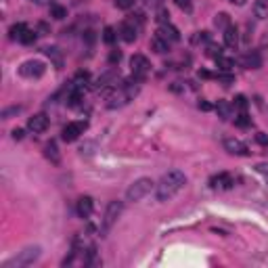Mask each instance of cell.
I'll return each instance as SVG.
<instances>
[{
  "instance_id": "cell-1",
  "label": "cell",
  "mask_w": 268,
  "mask_h": 268,
  "mask_svg": "<svg viewBox=\"0 0 268 268\" xmlns=\"http://www.w3.org/2000/svg\"><path fill=\"white\" fill-rule=\"evenodd\" d=\"M187 185V176L180 170H172L161 176V180L155 187V195H157V201H168L180 191L182 187Z\"/></svg>"
},
{
  "instance_id": "cell-2",
  "label": "cell",
  "mask_w": 268,
  "mask_h": 268,
  "mask_svg": "<svg viewBox=\"0 0 268 268\" xmlns=\"http://www.w3.org/2000/svg\"><path fill=\"white\" fill-rule=\"evenodd\" d=\"M40 245H30V248H25L23 251H19L17 256H13L9 262H4L2 268H21V266H30L34 264L36 260L40 258Z\"/></svg>"
},
{
  "instance_id": "cell-3",
  "label": "cell",
  "mask_w": 268,
  "mask_h": 268,
  "mask_svg": "<svg viewBox=\"0 0 268 268\" xmlns=\"http://www.w3.org/2000/svg\"><path fill=\"white\" fill-rule=\"evenodd\" d=\"M153 185L155 182L151 178H138L134 180L132 185L128 187V191H126V199L128 201H140L143 197H147L151 191H153Z\"/></svg>"
},
{
  "instance_id": "cell-4",
  "label": "cell",
  "mask_w": 268,
  "mask_h": 268,
  "mask_svg": "<svg viewBox=\"0 0 268 268\" xmlns=\"http://www.w3.org/2000/svg\"><path fill=\"white\" fill-rule=\"evenodd\" d=\"M122 210H124V203L122 201H111L107 210H105V218H103V232H109L111 227L117 222V218L119 214H122Z\"/></svg>"
},
{
  "instance_id": "cell-5",
  "label": "cell",
  "mask_w": 268,
  "mask_h": 268,
  "mask_svg": "<svg viewBox=\"0 0 268 268\" xmlns=\"http://www.w3.org/2000/svg\"><path fill=\"white\" fill-rule=\"evenodd\" d=\"M44 72H46V65L42 61H36V59L25 61L23 65L19 67V74L23 77H30V80H38V77L44 76Z\"/></svg>"
},
{
  "instance_id": "cell-6",
  "label": "cell",
  "mask_w": 268,
  "mask_h": 268,
  "mask_svg": "<svg viewBox=\"0 0 268 268\" xmlns=\"http://www.w3.org/2000/svg\"><path fill=\"white\" fill-rule=\"evenodd\" d=\"M86 128H88L86 122H69L67 126H63L61 138L65 140V143H74V140H77L84 132H86Z\"/></svg>"
},
{
  "instance_id": "cell-7",
  "label": "cell",
  "mask_w": 268,
  "mask_h": 268,
  "mask_svg": "<svg viewBox=\"0 0 268 268\" xmlns=\"http://www.w3.org/2000/svg\"><path fill=\"white\" fill-rule=\"evenodd\" d=\"M130 67H132L134 77L143 80V77H145L147 74H149L151 63H149V59H147L145 55H132V59H130Z\"/></svg>"
},
{
  "instance_id": "cell-8",
  "label": "cell",
  "mask_w": 268,
  "mask_h": 268,
  "mask_svg": "<svg viewBox=\"0 0 268 268\" xmlns=\"http://www.w3.org/2000/svg\"><path fill=\"white\" fill-rule=\"evenodd\" d=\"M224 149H227L230 155H241V157H248V155H249L248 145H245L243 140L235 138V136H229V138H224Z\"/></svg>"
},
{
  "instance_id": "cell-9",
  "label": "cell",
  "mask_w": 268,
  "mask_h": 268,
  "mask_svg": "<svg viewBox=\"0 0 268 268\" xmlns=\"http://www.w3.org/2000/svg\"><path fill=\"white\" fill-rule=\"evenodd\" d=\"M232 185H235V180H232V176L227 174V172H220V174H216V176H211L210 178V187L220 189V191H227V189H230Z\"/></svg>"
},
{
  "instance_id": "cell-10",
  "label": "cell",
  "mask_w": 268,
  "mask_h": 268,
  "mask_svg": "<svg viewBox=\"0 0 268 268\" xmlns=\"http://www.w3.org/2000/svg\"><path fill=\"white\" fill-rule=\"evenodd\" d=\"M27 128H30L34 134H42V132H46L48 128V117L44 114H36V115H32L30 119H27Z\"/></svg>"
},
{
  "instance_id": "cell-11",
  "label": "cell",
  "mask_w": 268,
  "mask_h": 268,
  "mask_svg": "<svg viewBox=\"0 0 268 268\" xmlns=\"http://www.w3.org/2000/svg\"><path fill=\"white\" fill-rule=\"evenodd\" d=\"M119 36H122L124 42H134L138 36V25H134V21H124L119 25Z\"/></svg>"
},
{
  "instance_id": "cell-12",
  "label": "cell",
  "mask_w": 268,
  "mask_h": 268,
  "mask_svg": "<svg viewBox=\"0 0 268 268\" xmlns=\"http://www.w3.org/2000/svg\"><path fill=\"white\" fill-rule=\"evenodd\" d=\"M157 36L159 38H164L166 42H178L180 40V34H178V30L172 25V23H164V25H159V30H157Z\"/></svg>"
},
{
  "instance_id": "cell-13",
  "label": "cell",
  "mask_w": 268,
  "mask_h": 268,
  "mask_svg": "<svg viewBox=\"0 0 268 268\" xmlns=\"http://www.w3.org/2000/svg\"><path fill=\"white\" fill-rule=\"evenodd\" d=\"M95 211V201H93V197H88V195H84L77 199V214H80L82 218H88L90 214Z\"/></svg>"
},
{
  "instance_id": "cell-14",
  "label": "cell",
  "mask_w": 268,
  "mask_h": 268,
  "mask_svg": "<svg viewBox=\"0 0 268 268\" xmlns=\"http://www.w3.org/2000/svg\"><path fill=\"white\" fill-rule=\"evenodd\" d=\"M241 65L248 67V69H258V67H262V57H260L256 51H251V53L241 57Z\"/></svg>"
},
{
  "instance_id": "cell-15",
  "label": "cell",
  "mask_w": 268,
  "mask_h": 268,
  "mask_svg": "<svg viewBox=\"0 0 268 268\" xmlns=\"http://www.w3.org/2000/svg\"><path fill=\"white\" fill-rule=\"evenodd\" d=\"M224 44L230 46V48H235L239 44V32H237L235 25H229L227 30H224Z\"/></svg>"
},
{
  "instance_id": "cell-16",
  "label": "cell",
  "mask_w": 268,
  "mask_h": 268,
  "mask_svg": "<svg viewBox=\"0 0 268 268\" xmlns=\"http://www.w3.org/2000/svg\"><path fill=\"white\" fill-rule=\"evenodd\" d=\"M216 111H218V117L230 119V115H232V111H235V107H232V103H229V101H218V103H216Z\"/></svg>"
},
{
  "instance_id": "cell-17",
  "label": "cell",
  "mask_w": 268,
  "mask_h": 268,
  "mask_svg": "<svg viewBox=\"0 0 268 268\" xmlns=\"http://www.w3.org/2000/svg\"><path fill=\"white\" fill-rule=\"evenodd\" d=\"M151 48H153L155 53L164 55V53H168V51H170V42H166L164 38H159L157 34H155V38L151 40Z\"/></svg>"
},
{
  "instance_id": "cell-18",
  "label": "cell",
  "mask_w": 268,
  "mask_h": 268,
  "mask_svg": "<svg viewBox=\"0 0 268 268\" xmlns=\"http://www.w3.org/2000/svg\"><path fill=\"white\" fill-rule=\"evenodd\" d=\"M88 80H90V76L86 74V72H80L77 74L74 80H72V88H76V90H84L88 86Z\"/></svg>"
},
{
  "instance_id": "cell-19",
  "label": "cell",
  "mask_w": 268,
  "mask_h": 268,
  "mask_svg": "<svg viewBox=\"0 0 268 268\" xmlns=\"http://www.w3.org/2000/svg\"><path fill=\"white\" fill-rule=\"evenodd\" d=\"M30 30L25 23H15V25H11V30H9V36H11V40H19L21 42V38H23V34Z\"/></svg>"
},
{
  "instance_id": "cell-20",
  "label": "cell",
  "mask_w": 268,
  "mask_h": 268,
  "mask_svg": "<svg viewBox=\"0 0 268 268\" xmlns=\"http://www.w3.org/2000/svg\"><path fill=\"white\" fill-rule=\"evenodd\" d=\"M44 155L53 161V164H59V159H61V157H59V151H57V145H55L53 140L44 145Z\"/></svg>"
},
{
  "instance_id": "cell-21",
  "label": "cell",
  "mask_w": 268,
  "mask_h": 268,
  "mask_svg": "<svg viewBox=\"0 0 268 268\" xmlns=\"http://www.w3.org/2000/svg\"><path fill=\"white\" fill-rule=\"evenodd\" d=\"M117 77H119V72H117V69H109V72L105 74V76L98 77V84H101V86H109L111 82H117Z\"/></svg>"
},
{
  "instance_id": "cell-22",
  "label": "cell",
  "mask_w": 268,
  "mask_h": 268,
  "mask_svg": "<svg viewBox=\"0 0 268 268\" xmlns=\"http://www.w3.org/2000/svg\"><path fill=\"white\" fill-rule=\"evenodd\" d=\"M253 13H256L258 19H264L268 17V2H262V0H256V4H253Z\"/></svg>"
},
{
  "instance_id": "cell-23",
  "label": "cell",
  "mask_w": 268,
  "mask_h": 268,
  "mask_svg": "<svg viewBox=\"0 0 268 268\" xmlns=\"http://www.w3.org/2000/svg\"><path fill=\"white\" fill-rule=\"evenodd\" d=\"M51 17H55V19H65L67 17V9L65 6H61V4H51Z\"/></svg>"
},
{
  "instance_id": "cell-24",
  "label": "cell",
  "mask_w": 268,
  "mask_h": 268,
  "mask_svg": "<svg viewBox=\"0 0 268 268\" xmlns=\"http://www.w3.org/2000/svg\"><path fill=\"white\" fill-rule=\"evenodd\" d=\"M216 65L220 67V72H230V67L235 65V61H232V59H227V57H222V55H220V57L216 59Z\"/></svg>"
},
{
  "instance_id": "cell-25",
  "label": "cell",
  "mask_w": 268,
  "mask_h": 268,
  "mask_svg": "<svg viewBox=\"0 0 268 268\" xmlns=\"http://www.w3.org/2000/svg\"><path fill=\"white\" fill-rule=\"evenodd\" d=\"M235 124L239 126V128H248V126L251 124V117L245 114V111H241V114L237 115V119H235Z\"/></svg>"
},
{
  "instance_id": "cell-26",
  "label": "cell",
  "mask_w": 268,
  "mask_h": 268,
  "mask_svg": "<svg viewBox=\"0 0 268 268\" xmlns=\"http://www.w3.org/2000/svg\"><path fill=\"white\" fill-rule=\"evenodd\" d=\"M214 23H216V27H224V30H227V27L230 25L229 23V15H227V13H218L216 19H214Z\"/></svg>"
},
{
  "instance_id": "cell-27",
  "label": "cell",
  "mask_w": 268,
  "mask_h": 268,
  "mask_svg": "<svg viewBox=\"0 0 268 268\" xmlns=\"http://www.w3.org/2000/svg\"><path fill=\"white\" fill-rule=\"evenodd\" d=\"M103 40L107 42V44H114V40H115V30H114V27H105V30H103Z\"/></svg>"
},
{
  "instance_id": "cell-28",
  "label": "cell",
  "mask_w": 268,
  "mask_h": 268,
  "mask_svg": "<svg viewBox=\"0 0 268 268\" xmlns=\"http://www.w3.org/2000/svg\"><path fill=\"white\" fill-rule=\"evenodd\" d=\"M155 19H157V23H159V25L170 23V13H168L166 9H159V11H157V17H155Z\"/></svg>"
},
{
  "instance_id": "cell-29",
  "label": "cell",
  "mask_w": 268,
  "mask_h": 268,
  "mask_svg": "<svg viewBox=\"0 0 268 268\" xmlns=\"http://www.w3.org/2000/svg\"><path fill=\"white\" fill-rule=\"evenodd\" d=\"M44 53L48 55V57H53V59H55V65H57V67H61V65H63V61H61L59 53H57V48H44Z\"/></svg>"
},
{
  "instance_id": "cell-30",
  "label": "cell",
  "mask_w": 268,
  "mask_h": 268,
  "mask_svg": "<svg viewBox=\"0 0 268 268\" xmlns=\"http://www.w3.org/2000/svg\"><path fill=\"white\" fill-rule=\"evenodd\" d=\"M134 4H136V0H115V6H117V9H122V11L132 9Z\"/></svg>"
},
{
  "instance_id": "cell-31",
  "label": "cell",
  "mask_w": 268,
  "mask_h": 268,
  "mask_svg": "<svg viewBox=\"0 0 268 268\" xmlns=\"http://www.w3.org/2000/svg\"><path fill=\"white\" fill-rule=\"evenodd\" d=\"M232 107H237L239 111H245V109H248V98H245L243 95H239L235 98V105H232Z\"/></svg>"
},
{
  "instance_id": "cell-32",
  "label": "cell",
  "mask_w": 268,
  "mask_h": 268,
  "mask_svg": "<svg viewBox=\"0 0 268 268\" xmlns=\"http://www.w3.org/2000/svg\"><path fill=\"white\" fill-rule=\"evenodd\" d=\"M21 42H23V44H32V42H36V32L27 30V32L23 34V38H21Z\"/></svg>"
},
{
  "instance_id": "cell-33",
  "label": "cell",
  "mask_w": 268,
  "mask_h": 268,
  "mask_svg": "<svg viewBox=\"0 0 268 268\" xmlns=\"http://www.w3.org/2000/svg\"><path fill=\"white\" fill-rule=\"evenodd\" d=\"M256 172L268 182V164H264V161H262V164H258V166H256Z\"/></svg>"
},
{
  "instance_id": "cell-34",
  "label": "cell",
  "mask_w": 268,
  "mask_h": 268,
  "mask_svg": "<svg viewBox=\"0 0 268 268\" xmlns=\"http://www.w3.org/2000/svg\"><path fill=\"white\" fill-rule=\"evenodd\" d=\"M208 55H210V57H214V59H218V57L222 55V48L216 46V44H210V46H208Z\"/></svg>"
},
{
  "instance_id": "cell-35",
  "label": "cell",
  "mask_w": 268,
  "mask_h": 268,
  "mask_svg": "<svg viewBox=\"0 0 268 268\" xmlns=\"http://www.w3.org/2000/svg\"><path fill=\"white\" fill-rule=\"evenodd\" d=\"M176 2V6L178 9H182V11H191V0H174Z\"/></svg>"
},
{
  "instance_id": "cell-36",
  "label": "cell",
  "mask_w": 268,
  "mask_h": 268,
  "mask_svg": "<svg viewBox=\"0 0 268 268\" xmlns=\"http://www.w3.org/2000/svg\"><path fill=\"white\" fill-rule=\"evenodd\" d=\"M256 140H258V143L262 145V147H266V149H268V136H266L264 132H258V134H256Z\"/></svg>"
},
{
  "instance_id": "cell-37",
  "label": "cell",
  "mask_w": 268,
  "mask_h": 268,
  "mask_svg": "<svg viewBox=\"0 0 268 268\" xmlns=\"http://www.w3.org/2000/svg\"><path fill=\"white\" fill-rule=\"evenodd\" d=\"M119 59H122V53H119V51H114V53L109 55V63H111V65H114V63H119Z\"/></svg>"
},
{
  "instance_id": "cell-38",
  "label": "cell",
  "mask_w": 268,
  "mask_h": 268,
  "mask_svg": "<svg viewBox=\"0 0 268 268\" xmlns=\"http://www.w3.org/2000/svg\"><path fill=\"white\" fill-rule=\"evenodd\" d=\"M19 111H21V107H9V109H4V111H2V117L6 119V117L13 115V114H19Z\"/></svg>"
},
{
  "instance_id": "cell-39",
  "label": "cell",
  "mask_w": 268,
  "mask_h": 268,
  "mask_svg": "<svg viewBox=\"0 0 268 268\" xmlns=\"http://www.w3.org/2000/svg\"><path fill=\"white\" fill-rule=\"evenodd\" d=\"M210 40V36H208V32H199L197 36L193 38V42H208Z\"/></svg>"
},
{
  "instance_id": "cell-40",
  "label": "cell",
  "mask_w": 268,
  "mask_h": 268,
  "mask_svg": "<svg viewBox=\"0 0 268 268\" xmlns=\"http://www.w3.org/2000/svg\"><path fill=\"white\" fill-rule=\"evenodd\" d=\"M218 80H220L224 86H229V84H232V76H222V74H218Z\"/></svg>"
},
{
  "instance_id": "cell-41",
  "label": "cell",
  "mask_w": 268,
  "mask_h": 268,
  "mask_svg": "<svg viewBox=\"0 0 268 268\" xmlns=\"http://www.w3.org/2000/svg\"><path fill=\"white\" fill-rule=\"evenodd\" d=\"M25 136V132H23V128H15V130H13V138H15V140H21V138H23Z\"/></svg>"
},
{
  "instance_id": "cell-42",
  "label": "cell",
  "mask_w": 268,
  "mask_h": 268,
  "mask_svg": "<svg viewBox=\"0 0 268 268\" xmlns=\"http://www.w3.org/2000/svg\"><path fill=\"white\" fill-rule=\"evenodd\" d=\"M230 4H237V6H243L245 2H248V0H229Z\"/></svg>"
},
{
  "instance_id": "cell-43",
  "label": "cell",
  "mask_w": 268,
  "mask_h": 268,
  "mask_svg": "<svg viewBox=\"0 0 268 268\" xmlns=\"http://www.w3.org/2000/svg\"><path fill=\"white\" fill-rule=\"evenodd\" d=\"M34 4H51V0H30Z\"/></svg>"
},
{
  "instance_id": "cell-44",
  "label": "cell",
  "mask_w": 268,
  "mask_h": 268,
  "mask_svg": "<svg viewBox=\"0 0 268 268\" xmlns=\"http://www.w3.org/2000/svg\"><path fill=\"white\" fill-rule=\"evenodd\" d=\"M149 6H161V0H147Z\"/></svg>"
},
{
  "instance_id": "cell-45",
  "label": "cell",
  "mask_w": 268,
  "mask_h": 268,
  "mask_svg": "<svg viewBox=\"0 0 268 268\" xmlns=\"http://www.w3.org/2000/svg\"><path fill=\"white\" fill-rule=\"evenodd\" d=\"M199 107H201L203 111H210V109H211V107H210V105H208V103H199Z\"/></svg>"
},
{
  "instance_id": "cell-46",
  "label": "cell",
  "mask_w": 268,
  "mask_h": 268,
  "mask_svg": "<svg viewBox=\"0 0 268 268\" xmlns=\"http://www.w3.org/2000/svg\"><path fill=\"white\" fill-rule=\"evenodd\" d=\"M262 2H268V0H262Z\"/></svg>"
}]
</instances>
